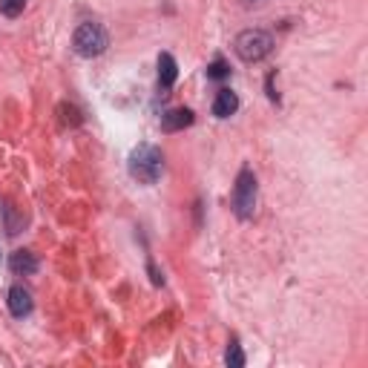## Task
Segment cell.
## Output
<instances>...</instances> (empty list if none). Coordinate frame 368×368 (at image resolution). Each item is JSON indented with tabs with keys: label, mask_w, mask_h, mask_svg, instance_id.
Wrapping results in <instances>:
<instances>
[{
	"label": "cell",
	"mask_w": 368,
	"mask_h": 368,
	"mask_svg": "<svg viewBox=\"0 0 368 368\" xmlns=\"http://www.w3.org/2000/svg\"><path fill=\"white\" fill-rule=\"evenodd\" d=\"M130 176L141 184H156L164 173V156L159 147L153 144H138L135 150L130 153Z\"/></svg>",
	"instance_id": "cell-1"
},
{
	"label": "cell",
	"mask_w": 368,
	"mask_h": 368,
	"mask_svg": "<svg viewBox=\"0 0 368 368\" xmlns=\"http://www.w3.org/2000/svg\"><path fill=\"white\" fill-rule=\"evenodd\" d=\"M233 49H236V55L245 63H256V61H262V58L271 55L274 38H271L268 32H262V29H247V32H242L239 38H236Z\"/></svg>",
	"instance_id": "cell-2"
},
{
	"label": "cell",
	"mask_w": 368,
	"mask_h": 368,
	"mask_svg": "<svg viewBox=\"0 0 368 368\" xmlns=\"http://www.w3.org/2000/svg\"><path fill=\"white\" fill-rule=\"evenodd\" d=\"M72 47H75V52L81 58H98L106 52L109 47V38L101 23H81L75 29V38H72Z\"/></svg>",
	"instance_id": "cell-3"
},
{
	"label": "cell",
	"mask_w": 368,
	"mask_h": 368,
	"mask_svg": "<svg viewBox=\"0 0 368 368\" xmlns=\"http://www.w3.org/2000/svg\"><path fill=\"white\" fill-rule=\"evenodd\" d=\"M256 193H259V188H256V176L253 170H242L239 178H236V190H233V210L239 219H250L253 210H256Z\"/></svg>",
	"instance_id": "cell-4"
},
{
	"label": "cell",
	"mask_w": 368,
	"mask_h": 368,
	"mask_svg": "<svg viewBox=\"0 0 368 368\" xmlns=\"http://www.w3.org/2000/svg\"><path fill=\"white\" fill-rule=\"evenodd\" d=\"M190 124H193V109H188V106L170 109V113L161 116V130L164 133H178L184 127H190Z\"/></svg>",
	"instance_id": "cell-5"
},
{
	"label": "cell",
	"mask_w": 368,
	"mask_h": 368,
	"mask_svg": "<svg viewBox=\"0 0 368 368\" xmlns=\"http://www.w3.org/2000/svg\"><path fill=\"white\" fill-rule=\"evenodd\" d=\"M9 268L20 276H32L35 271H38V256H35L32 250H15L9 256Z\"/></svg>",
	"instance_id": "cell-6"
},
{
	"label": "cell",
	"mask_w": 368,
	"mask_h": 368,
	"mask_svg": "<svg viewBox=\"0 0 368 368\" xmlns=\"http://www.w3.org/2000/svg\"><path fill=\"white\" fill-rule=\"evenodd\" d=\"M239 109V98L233 90H219L216 101H213V116L216 118H231L233 113Z\"/></svg>",
	"instance_id": "cell-7"
},
{
	"label": "cell",
	"mask_w": 368,
	"mask_h": 368,
	"mask_svg": "<svg viewBox=\"0 0 368 368\" xmlns=\"http://www.w3.org/2000/svg\"><path fill=\"white\" fill-rule=\"evenodd\" d=\"M9 311L15 317H26L32 311V293L23 285H12L9 288Z\"/></svg>",
	"instance_id": "cell-8"
},
{
	"label": "cell",
	"mask_w": 368,
	"mask_h": 368,
	"mask_svg": "<svg viewBox=\"0 0 368 368\" xmlns=\"http://www.w3.org/2000/svg\"><path fill=\"white\" fill-rule=\"evenodd\" d=\"M176 75H178V66H176V58L170 52H161L159 55V84L164 90H170L176 84Z\"/></svg>",
	"instance_id": "cell-9"
},
{
	"label": "cell",
	"mask_w": 368,
	"mask_h": 368,
	"mask_svg": "<svg viewBox=\"0 0 368 368\" xmlns=\"http://www.w3.org/2000/svg\"><path fill=\"white\" fill-rule=\"evenodd\" d=\"M231 75V69H228V63L222 61V58H216L210 66H207V78H213V81H222V78H228Z\"/></svg>",
	"instance_id": "cell-10"
},
{
	"label": "cell",
	"mask_w": 368,
	"mask_h": 368,
	"mask_svg": "<svg viewBox=\"0 0 368 368\" xmlns=\"http://www.w3.org/2000/svg\"><path fill=\"white\" fill-rule=\"evenodd\" d=\"M225 362H228L231 368H242V365H245V354H242V348H239V343H231V345H228V354H225Z\"/></svg>",
	"instance_id": "cell-11"
},
{
	"label": "cell",
	"mask_w": 368,
	"mask_h": 368,
	"mask_svg": "<svg viewBox=\"0 0 368 368\" xmlns=\"http://www.w3.org/2000/svg\"><path fill=\"white\" fill-rule=\"evenodd\" d=\"M26 6V0H0V12H4L6 18H18Z\"/></svg>",
	"instance_id": "cell-12"
},
{
	"label": "cell",
	"mask_w": 368,
	"mask_h": 368,
	"mask_svg": "<svg viewBox=\"0 0 368 368\" xmlns=\"http://www.w3.org/2000/svg\"><path fill=\"white\" fill-rule=\"evenodd\" d=\"M4 216H6V231H9V236H15V233H20V219L15 216V210H12V204H4Z\"/></svg>",
	"instance_id": "cell-13"
},
{
	"label": "cell",
	"mask_w": 368,
	"mask_h": 368,
	"mask_svg": "<svg viewBox=\"0 0 368 368\" xmlns=\"http://www.w3.org/2000/svg\"><path fill=\"white\" fill-rule=\"evenodd\" d=\"M150 274H153V282H156V285H161V282H164V276L159 274V268H156L153 262H150Z\"/></svg>",
	"instance_id": "cell-14"
}]
</instances>
